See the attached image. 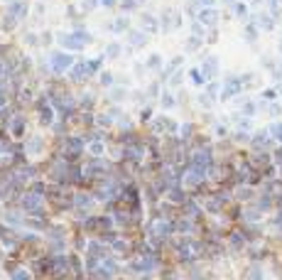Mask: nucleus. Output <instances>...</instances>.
I'll list each match as a JSON object with an SVG mask.
<instances>
[{"instance_id": "obj_23", "label": "nucleus", "mask_w": 282, "mask_h": 280, "mask_svg": "<svg viewBox=\"0 0 282 280\" xmlns=\"http://www.w3.org/2000/svg\"><path fill=\"white\" fill-rule=\"evenodd\" d=\"M101 5H103L106 10H113V8L118 5V0H101Z\"/></svg>"}, {"instance_id": "obj_16", "label": "nucleus", "mask_w": 282, "mask_h": 280, "mask_svg": "<svg viewBox=\"0 0 282 280\" xmlns=\"http://www.w3.org/2000/svg\"><path fill=\"white\" fill-rule=\"evenodd\" d=\"M101 86H106V89H108V86H113V74H108V71H103V74H101Z\"/></svg>"}, {"instance_id": "obj_5", "label": "nucleus", "mask_w": 282, "mask_h": 280, "mask_svg": "<svg viewBox=\"0 0 282 280\" xmlns=\"http://www.w3.org/2000/svg\"><path fill=\"white\" fill-rule=\"evenodd\" d=\"M199 20L204 22V25H209V27H214L216 20H219V13H216L214 8H206V10H201V13H199Z\"/></svg>"}, {"instance_id": "obj_19", "label": "nucleus", "mask_w": 282, "mask_h": 280, "mask_svg": "<svg viewBox=\"0 0 282 280\" xmlns=\"http://www.w3.org/2000/svg\"><path fill=\"white\" fill-rule=\"evenodd\" d=\"M162 106H165V108H172V106H177V103H174V96L165 94V96H162Z\"/></svg>"}, {"instance_id": "obj_6", "label": "nucleus", "mask_w": 282, "mask_h": 280, "mask_svg": "<svg viewBox=\"0 0 282 280\" xmlns=\"http://www.w3.org/2000/svg\"><path fill=\"white\" fill-rule=\"evenodd\" d=\"M101 64H103V57H96V59H89L86 62V76H94L101 71Z\"/></svg>"}, {"instance_id": "obj_18", "label": "nucleus", "mask_w": 282, "mask_h": 280, "mask_svg": "<svg viewBox=\"0 0 282 280\" xmlns=\"http://www.w3.org/2000/svg\"><path fill=\"white\" fill-rule=\"evenodd\" d=\"M89 150H91V155H103V150H106V148H103L101 143H91V145H89Z\"/></svg>"}, {"instance_id": "obj_12", "label": "nucleus", "mask_w": 282, "mask_h": 280, "mask_svg": "<svg viewBox=\"0 0 282 280\" xmlns=\"http://www.w3.org/2000/svg\"><path fill=\"white\" fill-rule=\"evenodd\" d=\"M81 106H84V111H91V108L96 106V96H91V94H86V96L81 99Z\"/></svg>"}, {"instance_id": "obj_11", "label": "nucleus", "mask_w": 282, "mask_h": 280, "mask_svg": "<svg viewBox=\"0 0 282 280\" xmlns=\"http://www.w3.org/2000/svg\"><path fill=\"white\" fill-rule=\"evenodd\" d=\"M128 30V17H118L115 22H110V32H125Z\"/></svg>"}, {"instance_id": "obj_27", "label": "nucleus", "mask_w": 282, "mask_h": 280, "mask_svg": "<svg viewBox=\"0 0 282 280\" xmlns=\"http://www.w3.org/2000/svg\"><path fill=\"white\" fill-rule=\"evenodd\" d=\"M199 3H204V8H211V5L216 3V0H199Z\"/></svg>"}, {"instance_id": "obj_13", "label": "nucleus", "mask_w": 282, "mask_h": 280, "mask_svg": "<svg viewBox=\"0 0 282 280\" xmlns=\"http://www.w3.org/2000/svg\"><path fill=\"white\" fill-rule=\"evenodd\" d=\"M159 62H162V57H159V54H152L150 59H147V69H159Z\"/></svg>"}, {"instance_id": "obj_25", "label": "nucleus", "mask_w": 282, "mask_h": 280, "mask_svg": "<svg viewBox=\"0 0 282 280\" xmlns=\"http://www.w3.org/2000/svg\"><path fill=\"white\" fill-rule=\"evenodd\" d=\"M270 133L277 135V140H282V126H270Z\"/></svg>"}, {"instance_id": "obj_24", "label": "nucleus", "mask_w": 282, "mask_h": 280, "mask_svg": "<svg viewBox=\"0 0 282 280\" xmlns=\"http://www.w3.org/2000/svg\"><path fill=\"white\" fill-rule=\"evenodd\" d=\"M135 3H138V0H123V10H135L138 8Z\"/></svg>"}, {"instance_id": "obj_1", "label": "nucleus", "mask_w": 282, "mask_h": 280, "mask_svg": "<svg viewBox=\"0 0 282 280\" xmlns=\"http://www.w3.org/2000/svg\"><path fill=\"white\" fill-rule=\"evenodd\" d=\"M59 42L64 45V49H74V52H81V49L86 47V42H84V39H81V37H76L74 32H71V34L62 32V34H59Z\"/></svg>"}, {"instance_id": "obj_17", "label": "nucleus", "mask_w": 282, "mask_h": 280, "mask_svg": "<svg viewBox=\"0 0 282 280\" xmlns=\"http://www.w3.org/2000/svg\"><path fill=\"white\" fill-rule=\"evenodd\" d=\"M189 76L194 79V86H201V84H204V76H201V71L194 69V71H189Z\"/></svg>"}, {"instance_id": "obj_7", "label": "nucleus", "mask_w": 282, "mask_h": 280, "mask_svg": "<svg viewBox=\"0 0 282 280\" xmlns=\"http://www.w3.org/2000/svg\"><path fill=\"white\" fill-rule=\"evenodd\" d=\"M42 138H32L30 143H27V155H39V152H42Z\"/></svg>"}, {"instance_id": "obj_14", "label": "nucleus", "mask_w": 282, "mask_h": 280, "mask_svg": "<svg viewBox=\"0 0 282 280\" xmlns=\"http://www.w3.org/2000/svg\"><path fill=\"white\" fill-rule=\"evenodd\" d=\"M199 47H201V39H199V37H189V39H187V49L194 52V49H199Z\"/></svg>"}, {"instance_id": "obj_10", "label": "nucleus", "mask_w": 282, "mask_h": 280, "mask_svg": "<svg viewBox=\"0 0 282 280\" xmlns=\"http://www.w3.org/2000/svg\"><path fill=\"white\" fill-rule=\"evenodd\" d=\"M238 91H240V82H238V79H233V82H228V84H226L223 99H228V96H233V94H238Z\"/></svg>"}, {"instance_id": "obj_26", "label": "nucleus", "mask_w": 282, "mask_h": 280, "mask_svg": "<svg viewBox=\"0 0 282 280\" xmlns=\"http://www.w3.org/2000/svg\"><path fill=\"white\" fill-rule=\"evenodd\" d=\"M191 133H194V126H184L182 128V135H191Z\"/></svg>"}, {"instance_id": "obj_20", "label": "nucleus", "mask_w": 282, "mask_h": 280, "mask_svg": "<svg viewBox=\"0 0 282 280\" xmlns=\"http://www.w3.org/2000/svg\"><path fill=\"white\" fill-rule=\"evenodd\" d=\"M125 96H128V94H125V89H115V91L110 94V101H113V99H115V101H120V99H125Z\"/></svg>"}, {"instance_id": "obj_15", "label": "nucleus", "mask_w": 282, "mask_h": 280, "mask_svg": "<svg viewBox=\"0 0 282 280\" xmlns=\"http://www.w3.org/2000/svg\"><path fill=\"white\" fill-rule=\"evenodd\" d=\"M120 52H123V49H120L118 42H110L108 45V57H120Z\"/></svg>"}, {"instance_id": "obj_8", "label": "nucleus", "mask_w": 282, "mask_h": 280, "mask_svg": "<svg viewBox=\"0 0 282 280\" xmlns=\"http://www.w3.org/2000/svg\"><path fill=\"white\" fill-rule=\"evenodd\" d=\"M216 71H219V59H216V57H209V59L204 62V74H206V76H214Z\"/></svg>"}, {"instance_id": "obj_2", "label": "nucleus", "mask_w": 282, "mask_h": 280, "mask_svg": "<svg viewBox=\"0 0 282 280\" xmlns=\"http://www.w3.org/2000/svg\"><path fill=\"white\" fill-rule=\"evenodd\" d=\"M71 64H74V57H71V54H64V52H54V54H52V69H54L57 74L66 71Z\"/></svg>"}, {"instance_id": "obj_3", "label": "nucleus", "mask_w": 282, "mask_h": 280, "mask_svg": "<svg viewBox=\"0 0 282 280\" xmlns=\"http://www.w3.org/2000/svg\"><path fill=\"white\" fill-rule=\"evenodd\" d=\"M10 135L13 138H22V133H25V115L22 113H15V115H10Z\"/></svg>"}, {"instance_id": "obj_21", "label": "nucleus", "mask_w": 282, "mask_h": 280, "mask_svg": "<svg viewBox=\"0 0 282 280\" xmlns=\"http://www.w3.org/2000/svg\"><path fill=\"white\" fill-rule=\"evenodd\" d=\"M179 64H182V57H174V59L170 62V66H167V71H177V69H179Z\"/></svg>"}, {"instance_id": "obj_9", "label": "nucleus", "mask_w": 282, "mask_h": 280, "mask_svg": "<svg viewBox=\"0 0 282 280\" xmlns=\"http://www.w3.org/2000/svg\"><path fill=\"white\" fill-rule=\"evenodd\" d=\"M69 268H71L76 275H84V270H81V258H78L76 253H71V256H69Z\"/></svg>"}, {"instance_id": "obj_4", "label": "nucleus", "mask_w": 282, "mask_h": 280, "mask_svg": "<svg viewBox=\"0 0 282 280\" xmlns=\"http://www.w3.org/2000/svg\"><path fill=\"white\" fill-rule=\"evenodd\" d=\"M8 15H13L15 20L25 17V15H27V3H25V0H10V5H8Z\"/></svg>"}, {"instance_id": "obj_22", "label": "nucleus", "mask_w": 282, "mask_h": 280, "mask_svg": "<svg viewBox=\"0 0 282 280\" xmlns=\"http://www.w3.org/2000/svg\"><path fill=\"white\" fill-rule=\"evenodd\" d=\"M101 5V0H84V8L86 10H94V8H98Z\"/></svg>"}]
</instances>
